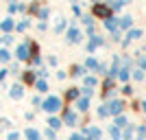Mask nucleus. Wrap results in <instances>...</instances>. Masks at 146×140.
Listing matches in <instances>:
<instances>
[{"label": "nucleus", "mask_w": 146, "mask_h": 140, "mask_svg": "<svg viewBox=\"0 0 146 140\" xmlns=\"http://www.w3.org/2000/svg\"><path fill=\"white\" fill-rule=\"evenodd\" d=\"M68 37H70V42H79V31L72 29L70 33H68Z\"/></svg>", "instance_id": "nucleus-5"}, {"label": "nucleus", "mask_w": 146, "mask_h": 140, "mask_svg": "<svg viewBox=\"0 0 146 140\" xmlns=\"http://www.w3.org/2000/svg\"><path fill=\"white\" fill-rule=\"evenodd\" d=\"M127 77H129V70H122V72H120V79L124 81V79H127Z\"/></svg>", "instance_id": "nucleus-19"}, {"label": "nucleus", "mask_w": 146, "mask_h": 140, "mask_svg": "<svg viewBox=\"0 0 146 140\" xmlns=\"http://www.w3.org/2000/svg\"><path fill=\"white\" fill-rule=\"evenodd\" d=\"M63 118H66L68 125H74V123H76V116H74L72 112H66V114H63Z\"/></svg>", "instance_id": "nucleus-4"}, {"label": "nucleus", "mask_w": 146, "mask_h": 140, "mask_svg": "<svg viewBox=\"0 0 146 140\" xmlns=\"http://www.w3.org/2000/svg\"><path fill=\"white\" fill-rule=\"evenodd\" d=\"M109 114V110H107V107H100V110H98V116H107Z\"/></svg>", "instance_id": "nucleus-18"}, {"label": "nucleus", "mask_w": 146, "mask_h": 140, "mask_svg": "<svg viewBox=\"0 0 146 140\" xmlns=\"http://www.w3.org/2000/svg\"><path fill=\"white\" fill-rule=\"evenodd\" d=\"M94 13H96L98 18H105V20L111 18V9L107 5H96V7H94Z\"/></svg>", "instance_id": "nucleus-1"}, {"label": "nucleus", "mask_w": 146, "mask_h": 140, "mask_svg": "<svg viewBox=\"0 0 146 140\" xmlns=\"http://www.w3.org/2000/svg\"><path fill=\"white\" fill-rule=\"evenodd\" d=\"M68 96H70V98H76V96H79V90H76V88H72V90L68 92Z\"/></svg>", "instance_id": "nucleus-13"}, {"label": "nucleus", "mask_w": 146, "mask_h": 140, "mask_svg": "<svg viewBox=\"0 0 146 140\" xmlns=\"http://www.w3.org/2000/svg\"><path fill=\"white\" fill-rule=\"evenodd\" d=\"M72 140H87V138H85V136H79V134H74V136H72Z\"/></svg>", "instance_id": "nucleus-20"}, {"label": "nucleus", "mask_w": 146, "mask_h": 140, "mask_svg": "<svg viewBox=\"0 0 146 140\" xmlns=\"http://www.w3.org/2000/svg\"><path fill=\"white\" fill-rule=\"evenodd\" d=\"M26 53H29V50H26V46H22V48L18 50V55L22 57V59H26V57H29V55H26Z\"/></svg>", "instance_id": "nucleus-11"}, {"label": "nucleus", "mask_w": 146, "mask_h": 140, "mask_svg": "<svg viewBox=\"0 0 146 140\" xmlns=\"http://www.w3.org/2000/svg\"><path fill=\"white\" fill-rule=\"evenodd\" d=\"M111 88H113V81H111V79H109V81H105V92H109Z\"/></svg>", "instance_id": "nucleus-15"}, {"label": "nucleus", "mask_w": 146, "mask_h": 140, "mask_svg": "<svg viewBox=\"0 0 146 140\" xmlns=\"http://www.w3.org/2000/svg\"><path fill=\"white\" fill-rule=\"evenodd\" d=\"M107 26H109V29H111V31H116V22H113V20H111V18H109V20H107Z\"/></svg>", "instance_id": "nucleus-16"}, {"label": "nucleus", "mask_w": 146, "mask_h": 140, "mask_svg": "<svg viewBox=\"0 0 146 140\" xmlns=\"http://www.w3.org/2000/svg\"><path fill=\"white\" fill-rule=\"evenodd\" d=\"M61 107V101L57 96H50V98H46V103H44V110H48V112H57Z\"/></svg>", "instance_id": "nucleus-2"}, {"label": "nucleus", "mask_w": 146, "mask_h": 140, "mask_svg": "<svg viewBox=\"0 0 146 140\" xmlns=\"http://www.w3.org/2000/svg\"><path fill=\"white\" fill-rule=\"evenodd\" d=\"M87 66L90 68H98V61L94 59V57H90V59H87Z\"/></svg>", "instance_id": "nucleus-12"}, {"label": "nucleus", "mask_w": 146, "mask_h": 140, "mask_svg": "<svg viewBox=\"0 0 146 140\" xmlns=\"http://www.w3.org/2000/svg\"><path fill=\"white\" fill-rule=\"evenodd\" d=\"M140 35H142V31H137V29H135V31H131V33H129V40H137Z\"/></svg>", "instance_id": "nucleus-9"}, {"label": "nucleus", "mask_w": 146, "mask_h": 140, "mask_svg": "<svg viewBox=\"0 0 146 140\" xmlns=\"http://www.w3.org/2000/svg\"><path fill=\"white\" fill-rule=\"evenodd\" d=\"M26 138H29V140H39V136H37V131L31 129V131H26Z\"/></svg>", "instance_id": "nucleus-8"}, {"label": "nucleus", "mask_w": 146, "mask_h": 140, "mask_svg": "<svg viewBox=\"0 0 146 140\" xmlns=\"http://www.w3.org/2000/svg\"><path fill=\"white\" fill-rule=\"evenodd\" d=\"M76 107H79L81 112H85V110H87V98H79V103H76Z\"/></svg>", "instance_id": "nucleus-6"}, {"label": "nucleus", "mask_w": 146, "mask_h": 140, "mask_svg": "<svg viewBox=\"0 0 146 140\" xmlns=\"http://www.w3.org/2000/svg\"><path fill=\"white\" fill-rule=\"evenodd\" d=\"M111 136H113V138H120V131H118V127H113V129H111Z\"/></svg>", "instance_id": "nucleus-17"}, {"label": "nucleus", "mask_w": 146, "mask_h": 140, "mask_svg": "<svg viewBox=\"0 0 146 140\" xmlns=\"http://www.w3.org/2000/svg\"><path fill=\"white\" fill-rule=\"evenodd\" d=\"M107 110H109L111 114H120V112H122V103H120V101H113L111 105H107Z\"/></svg>", "instance_id": "nucleus-3"}, {"label": "nucleus", "mask_w": 146, "mask_h": 140, "mask_svg": "<svg viewBox=\"0 0 146 140\" xmlns=\"http://www.w3.org/2000/svg\"><path fill=\"white\" fill-rule=\"evenodd\" d=\"M120 26H131V18H122L120 20Z\"/></svg>", "instance_id": "nucleus-14"}, {"label": "nucleus", "mask_w": 146, "mask_h": 140, "mask_svg": "<svg viewBox=\"0 0 146 140\" xmlns=\"http://www.w3.org/2000/svg\"><path fill=\"white\" fill-rule=\"evenodd\" d=\"M144 110H146V101H144Z\"/></svg>", "instance_id": "nucleus-21"}, {"label": "nucleus", "mask_w": 146, "mask_h": 140, "mask_svg": "<svg viewBox=\"0 0 146 140\" xmlns=\"http://www.w3.org/2000/svg\"><path fill=\"white\" fill-rule=\"evenodd\" d=\"M48 125H50L52 129H57V127H61V121H59V118H50V121H48Z\"/></svg>", "instance_id": "nucleus-7"}, {"label": "nucleus", "mask_w": 146, "mask_h": 140, "mask_svg": "<svg viewBox=\"0 0 146 140\" xmlns=\"http://www.w3.org/2000/svg\"><path fill=\"white\" fill-rule=\"evenodd\" d=\"M122 125H127V118H124V116H118V121H116V127H122Z\"/></svg>", "instance_id": "nucleus-10"}]
</instances>
